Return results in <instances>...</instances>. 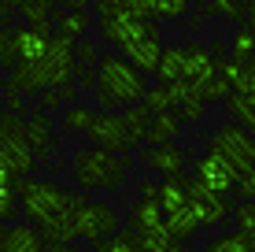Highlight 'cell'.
<instances>
[{
	"mask_svg": "<svg viewBox=\"0 0 255 252\" xmlns=\"http://www.w3.org/2000/svg\"><path fill=\"white\" fill-rule=\"evenodd\" d=\"M74 45L78 41L56 37L52 33V45L45 52V59H33V63H19L11 74H7V89L22 93V97H37V93L59 89V85L74 82L78 78V59H74Z\"/></svg>",
	"mask_w": 255,
	"mask_h": 252,
	"instance_id": "cell-1",
	"label": "cell"
},
{
	"mask_svg": "<svg viewBox=\"0 0 255 252\" xmlns=\"http://www.w3.org/2000/svg\"><path fill=\"white\" fill-rule=\"evenodd\" d=\"M100 33L133 67H140V71H159L166 48H163V37H159L152 19H140V15L126 11V15H115V19H100Z\"/></svg>",
	"mask_w": 255,
	"mask_h": 252,
	"instance_id": "cell-2",
	"label": "cell"
},
{
	"mask_svg": "<svg viewBox=\"0 0 255 252\" xmlns=\"http://www.w3.org/2000/svg\"><path fill=\"white\" fill-rule=\"evenodd\" d=\"M148 85H144V71L133 67L122 52H111L96 63V108L100 111H126L133 104H144Z\"/></svg>",
	"mask_w": 255,
	"mask_h": 252,
	"instance_id": "cell-3",
	"label": "cell"
},
{
	"mask_svg": "<svg viewBox=\"0 0 255 252\" xmlns=\"http://www.w3.org/2000/svg\"><path fill=\"white\" fill-rule=\"evenodd\" d=\"M74 182L89 193V189H108L119 193L126 186V171H129V156H111L108 149H78L70 160Z\"/></svg>",
	"mask_w": 255,
	"mask_h": 252,
	"instance_id": "cell-4",
	"label": "cell"
},
{
	"mask_svg": "<svg viewBox=\"0 0 255 252\" xmlns=\"http://www.w3.org/2000/svg\"><path fill=\"white\" fill-rule=\"evenodd\" d=\"M207 152L230 160L237 171H248L255 167V134H248L241 123H226L207 137Z\"/></svg>",
	"mask_w": 255,
	"mask_h": 252,
	"instance_id": "cell-5",
	"label": "cell"
},
{
	"mask_svg": "<svg viewBox=\"0 0 255 252\" xmlns=\"http://www.w3.org/2000/svg\"><path fill=\"white\" fill-rule=\"evenodd\" d=\"M122 230L119 223V212L111 204L104 201H89L78 212V241H89V245H100V241L115 238V234Z\"/></svg>",
	"mask_w": 255,
	"mask_h": 252,
	"instance_id": "cell-6",
	"label": "cell"
},
{
	"mask_svg": "<svg viewBox=\"0 0 255 252\" xmlns=\"http://www.w3.org/2000/svg\"><path fill=\"white\" fill-rule=\"evenodd\" d=\"M192 178H196L204 189H211V193L230 197L233 189H237V178H241V171H237L230 160H222V156L207 152V156H200V160L192 163Z\"/></svg>",
	"mask_w": 255,
	"mask_h": 252,
	"instance_id": "cell-7",
	"label": "cell"
},
{
	"mask_svg": "<svg viewBox=\"0 0 255 252\" xmlns=\"http://www.w3.org/2000/svg\"><path fill=\"white\" fill-rule=\"evenodd\" d=\"M37 167V152H33V141L22 134H4L0 137V171L15 178H30V171Z\"/></svg>",
	"mask_w": 255,
	"mask_h": 252,
	"instance_id": "cell-8",
	"label": "cell"
},
{
	"mask_svg": "<svg viewBox=\"0 0 255 252\" xmlns=\"http://www.w3.org/2000/svg\"><path fill=\"white\" fill-rule=\"evenodd\" d=\"M89 141L96 149H108V152H126L129 149V130H126L122 111H100L96 126L89 130Z\"/></svg>",
	"mask_w": 255,
	"mask_h": 252,
	"instance_id": "cell-9",
	"label": "cell"
},
{
	"mask_svg": "<svg viewBox=\"0 0 255 252\" xmlns=\"http://www.w3.org/2000/svg\"><path fill=\"white\" fill-rule=\"evenodd\" d=\"M189 204L196 208V215H200V223H204V227H218L226 215H233L230 197L211 193V189H204L196 178H192V186H189Z\"/></svg>",
	"mask_w": 255,
	"mask_h": 252,
	"instance_id": "cell-10",
	"label": "cell"
},
{
	"mask_svg": "<svg viewBox=\"0 0 255 252\" xmlns=\"http://www.w3.org/2000/svg\"><path fill=\"white\" fill-rule=\"evenodd\" d=\"M26 137L33 141V152H37V160H52V152H56V123H52L48 108L41 104V108H33L30 115H26Z\"/></svg>",
	"mask_w": 255,
	"mask_h": 252,
	"instance_id": "cell-11",
	"label": "cell"
},
{
	"mask_svg": "<svg viewBox=\"0 0 255 252\" xmlns=\"http://www.w3.org/2000/svg\"><path fill=\"white\" fill-rule=\"evenodd\" d=\"M45 234L37 223H7L0 230V252H45Z\"/></svg>",
	"mask_w": 255,
	"mask_h": 252,
	"instance_id": "cell-12",
	"label": "cell"
},
{
	"mask_svg": "<svg viewBox=\"0 0 255 252\" xmlns=\"http://www.w3.org/2000/svg\"><path fill=\"white\" fill-rule=\"evenodd\" d=\"M215 74H218L215 52L204 48V45H185V78H181V82H189V85H196V89H204V85H207Z\"/></svg>",
	"mask_w": 255,
	"mask_h": 252,
	"instance_id": "cell-13",
	"label": "cell"
},
{
	"mask_svg": "<svg viewBox=\"0 0 255 252\" xmlns=\"http://www.w3.org/2000/svg\"><path fill=\"white\" fill-rule=\"evenodd\" d=\"M52 33L45 26H15V48H19V63H33V59H45V52L52 45Z\"/></svg>",
	"mask_w": 255,
	"mask_h": 252,
	"instance_id": "cell-14",
	"label": "cell"
},
{
	"mask_svg": "<svg viewBox=\"0 0 255 252\" xmlns=\"http://www.w3.org/2000/svg\"><path fill=\"white\" fill-rule=\"evenodd\" d=\"M144 163L152 171H159V175H181V171H185V152L178 149V145H148L144 152Z\"/></svg>",
	"mask_w": 255,
	"mask_h": 252,
	"instance_id": "cell-15",
	"label": "cell"
},
{
	"mask_svg": "<svg viewBox=\"0 0 255 252\" xmlns=\"http://www.w3.org/2000/svg\"><path fill=\"white\" fill-rule=\"evenodd\" d=\"M170 97H174V111H181V119L185 123H200L204 119V93L196 89V85L189 82H174L170 85Z\"/></svg>",
	"mask_w": 255,
	"mask_h": 252,
	"instance_id": "cell-16",
	"label": "cell"
},
{
	"mask_svg": "<svg viewBox=\"0 0 255 252\" xmlns=\"http://www.w3.org/2000/svg\"><path fill=\"white\" fill-rule=\"evenodd\" d=\"M166 223V212L159 204V197H137L133 204H129V227H133L137 234L140 230H155Z\"/></svg>",
	"mask_w": 255,
	"mask_h": 252,
	"instance_id": "cell-17",
	"label": "cell"
},
{
	"mask_svg": "<svg viewBox=\"0 0 255 252\" xmlns=\"http://www.w3.org/2000/svg\"><path fill=\"white\" fill-rule=\"evenodd\" d=\"M218 74L230 78L233 93H255V59H218Z\"/></svg>",
	"mask_w": 255,
	"mask_h": 252,
	"instance_id": "cell-18",
	"label": "cell"
},
{
	"mask_svg": "<svg viewBox=\"0 0 255 252\" xmlns=\"http://www.w3.org/2000/svg\"><path fill=\"white\" fill-rule=\"evenodd\" d=\"M189 186H192V178H185V175H166L159 182V204L166 215L189 204Z\"/></svg>",
	"mask_w": 255,
	"mask_h": 252,
	"instance_id": "cell-19",
	"label": "cell"
},
{
	"mask_svg": "<svg viewBox=\"0 0 255 252\" xmlns=\"http://www.w3.org/2000/svg\"><path fill=\"white\" fill-rule=\"evenodd\" d=\"M19 208H22V178L0 171V219L11 223L19 215Z\"/></svg>",
	"mask_w": 255,
	"mask_h": 252,
	"instance_id": "cell-20",
	"label": "cell"
},
{
	"mask_svg": "<svg viewBox=\"0 0 255 252\" xmlns=\"http://www.w3.org/2000/svg\"><path fill=\"white\" fill-rule=\"evenodd\" d=\"M181 111H159V115L152 119V130H148V145H174V137L181 134Z\"/></svg>",
	"mask_w": 255,
	"mask_h": 252,
	"instance_id": "cell-21",
	"label": "cell"
},
{
	"mask_svg": "<svg viewBox=\"0 0 255 252\" xmlns=\"http://www.w3.org/2000/svg\"><path fill=\"white\" fill-rule=\"evenodd\" d=\"M166 230H170L174 238H178L181 245H185L192 234H200V230H204V223H200L196 208L185 204V208H178V212H170V215H166Z\"/></svg>",
	"mask_w": 255,
	"mask_h": 252,
	"instance_id": "cell-22",
	"label": "cell"
},
{
	"mask_svg": "<svg viewBox=\"0 0 255 252\" xmlns=\"http://www.w3.org/2000/svg\"><path fill=\"white\" fill-rule=\"evenodd\" d=\"M137 245H140V252H181V241L166 230V223L155 227V230H140Z\"/></svg>",
	"mask_w": 255,
	"mask_h": 252,
	"instance_id": "cell-23",
	"label": "cell"
},
{
	"mask_svg": "<svg viewBox=\"0 0 255 252\" xmlns=\"http://www.w3.org/2000/svg\"><path fill=\"white\" fill-rule=\"evenodd\" d=\"M122 119H126V130H129V149L140 141H148V130H152V111L144 108V104H133V108L122 111Z\"/></svg>",
	"mask_w": 255,
	"mask_h": 252,
	"instance_id": "cell-24",
	"label": "cell"
},
{
	"mask_svg": "<svg viewBox=\"0 0 255 252\" xmlns=\"http://www.w3.org/2000/svg\"><path fill=\"white\" fill-rule=\"evenodd\" d=\"M96 119H100V108H89V104H67L63 111V130H70V134H89V130L96 126Z\"/></svg>",
	"mask_w": 255,
	"mask_h": 252,
	"instance_id": "cell-25",
	"label": "cell"
},
{
	"mask_svg": "<svg viewBox=\"0 0 255 252\" xmlns=\"http://www.w3.org/2000/svg\"><path fill=\"white\" fill-rule=\"evenodd\" d=\"M226 108H230L233 123H241L248 134H255V93H233L226 100Z\"/></svg>",
	"mask_w": 255,
	"mask_h": 252,
	"instance_id": "cell-26",
	"label": "cell"
},
{
	"mask_svg": "<svg viewBox=\"0 0 255 252\" xmlns=\"http://www.w3.org/2000/svg\"><path fill=\"white\" fill-rule=\"evenodd\" d=\"M159 82L163 85H174V82H181L185 78V48H178V45H170L163 52V63H159Z\"/></svg>",
	"mask_w": 255,
	"mask_h": 252,
	"instance_id": "cell-27",
	"label": "cell"
},
{
	"mask_svg": "<svg viewBox=\"0 0 255 252\" xmlns=\"http://www.w3.org/2000/svg\"><path fill=\"white\" fill-rule=\"evenodd\" d=\"M85 30H89V11H59L56 15V37L82 41Z\"/></svg>",
	"mask_w": 255,
	"mask_h": 252,
	"instance_id": "cell-28",
	"label": "cell"
},
{
	"mask_svg": "<svg viewBox=\"0 0 255 252\" xmlns=\"http://www.w3.org/2000/svg\"><path fill=\"white\" fill-rule=\"evenodd\" d=\"M93 252H140V245H137V230H133V227H129V230H119L115 238L100 241Z\"/></svg>",
	"mask_w": 255,
	"mask_h": 252,
	"instance_id": "cell-29",
	"label": "cell"
},
{
	"mask_svg": "<svg viewBox=\"0 0 255 252\" xmlns=\"http://www.w3.org/2000/svg\"><path fill=\"white\" fill-rule=\"evenodd\" d=\"M207 252H255V245H252V238L248 234H226V238H215L207 245Z\"/></svg>",
	"mask_w": 255,
	"mask_h": 252,
	"instance_id": "cell-30",
	"label": "cell"
},
{
	"mask_svg": "<svg viewBox=\"0 0 255 252\" xmlns=\"http://www.w3.org/2000/svg\"><path fill=\"white\" fill-rule=\"evenodd\" d=\"M0 67H19V48H15V26L7 22L4 30H0Z\"/></svg>",
	"mask_w": 255,
	"mask_h": 252,
	"instance_id": "cell-31",
	"label": "cell"
},
{
	"mask_svg": "<svg viewBox=\"0 0 255 252\" xmlns=\"http://www.w3.org/2000/svg\"><path fill=\"white\" fill-rule=\"evenodd\" d=\"M211 11H218L222 19H230L237 26L248 19V4H244V0H211Z\"/></svg>",
	"mask_w": 255,
	"mask_h": 252,
	"instance_id": "cell-32",
	"label": "cell"
},
{
	"mask_svg": "<svg viewBox=\"0 0 255 252\" xmlns=\"http://www.w3.org/2000/svg\"><path fill=\"white\" fill-rule=\"evenodd\" d=\"M255 56V33L248 26H237V37H233V48H230V59H252Z\"/></svg>",
	"mask_w": 255,
	"mask_h": 252,
	"instance_id": "cell-33",
	"label": "cell"
},
{
	"mask_svg": "<svg viewBox=\"0 0 255 252\" xmlns=\"http://www.w3.org/2000/svg\"><path fill=\"white\" fill-rule=\"evenodd\" d=\"M144 108L152 111V115H159V111H170V108H174L170 85H155V89H148V97H144Z\"/></svg>",
	"mask_w": 255,
	"mask_h": 252,
	"instance_id": "cell-34",
	"label": "cell"
},
{
	"mask_svg": "<svg viewBox=\"0 0 255 252\" xmlns=\"http://www.w3.org/2000/svg\"><path fill=\"white\" fill-rule=\"evenodd\" d=\"M200 93H204L207 104H211V100H230V97H233V85H230V78H226V74H215Z\"/></svg>",
	"mask_w": 255,
	"mask_h": 252,
	"instance_id": "cell-35",
	"label": "cell"
},
{
	"mask_svg": "<svg viewBox=\"0 0 255 252\" xmlns=\"http://www.w3.org/2000/svg\"><path fill=\"white\" fill-rule=\"evenodd\" d=\"M233 215H237V230L252 238V234H255V201H241L233 208Z\"/></svg>",
	"mask_w": 255,
	"mask_h": 252,
	"instance_id": "cell-36",
	"label": "cell"
},
{
	"mask_svg": "<svg viewBox=\"0 0 255 252\" xmlns=\"http://www.w3.org/2000/svg\"><path fill=\"white\" fill-rule=\"evenodd\" d=\"M155 19H181L189 11V0H152Z\"/></svg>",
	"mask_w": 255,
	"mask_h": 252,
	"instance_id": "cell-37",
	"label": "cell"
},
{
	"mask_svg": "<svg viewBox=\"0 0 255 252\" xmlns=\"http://www.w3.org/2000/svg\"><path fill=\"white\" fill-rule=\"evenodd\" d=\"M74 59H78V67H93V63H100V48H96V41H89V37H82L74 45Z\"/></svg>",
	"mask_w": 255,
	"mask_h": 252,
	"instance_id": "cell-38",
	"label": "cell"
},
{
	"mask_svg": "<svg viewBox=\"0 0 255 252\" xmlns=\"http://www.w3.org/2000/svg\"><path fill=\"white\" fill-rule=\"evenodd\" d=\"M237 201H255V167L241 171V178H237Z\"/></svg>",
	"mask_w": 255,
	"mask_h": 252,
	"instance_id": "cell-39",
	"label": "cell"
},
{
	"mask_svg": "<svg viewBox=\"0 0 255 252\" xmlns=\"http://www.w3.org/2000/svg\"><path fill=\"white\" fill-rule=\"evenodd\" d=\"M96 15H100V19H115V15H126L129 7H126V0H96Z\"/></svg>",
	"mask_w": 255,
	"mask_h": 252,
	"instance_id": "cell-40",
	"label": "cell"
},
{
	"mask_svg": "<svg viewBox=\"0 0 255 252\" xmlns=\"http://www.w3.org/2000/svg\"><path fill=\"white\" fill-rule=\"evenodd\" d=\"M22 130H26V123L15 115V111H4V115H0V137L4 134H22Z\"/></svg>",
	"mask_w": 255,
	"mask_h": 252,
	"instance_id": "cell-41",
	"label": "cell"
},
{
	"mask_svg": "<svg viewBox=\"0 0 255 252\" xmlns=\"http://www.w3.org/2000/svg\"><path fill=\"white\" fill-rule=\"evenodd\" d=\"M74 85H78V89H82V93H96V74L89 71V67H82V71H78V78H74Z\"/></svg>",
	"mask_w": 255,
	"mask_h": 252,
	"instance_id": "cell-42",
	"label": "cell"
},
{
	"mask_svg": "<svg viewBox=\"0 0 255 252\" xmlns=\"http://www.w3.org/2000/svg\"><path fill=\"white\" fill-rule=\"evenodd\" d=\"M126 7H129L133 15H140V19H152V15H155L152 0H126Z\"/></svg>",
	"mask_w": 255,
	"mask_h": 252,
	"instance_id": "cell-43",
	"label": "cell"
},
{
	"mask_svg": "<svg viewBox=\"0 0 255 252\" xmlns=\"http://www.w3.org/2000/svg\"><path fill=\"white\" fill-rule=\"evenodd\" d=\"M4 111H15V115H22V111H26V100H22V93L7 89V104H4Z\"/></svg>",
	"mask_w": 255,
	"mask_h": 252,
	"instance_id": "cell-44",
	"label": "cell"
},
{
	"mask_svg": "<svg viewBox=\"0 0 255 252\" xmlns=\"http://www.w3.org/2000/svg\"><path fill=\"white\" fill-rule=\"evenodd\" d=\"M89 4L96 0H59V11H89Z\"/></svg>",
	"mask_w": 255,
	"mask_h": 252,
	"instance_id": "cell-45",
	"label": "cell"
},
{
	"mask_svg": "<svg viewBox=\"0 0 255 252\" xmlns=\"http://www.w3.org/2000/svg\"><path fill=\"white\" fill-rule=\"evenodd\" d=\"M59 104H63V100H59V93H56V89H48V93H45V108L52 111V108H59Z\"/></svg>",
	"mask_w": 255,
	"mask_h": 252,
	"instance_id": "cell-46",
	"label": "cell"
},
{
	"mask_svg": "<svg viewBox=\"0 0 255 252\" xmlns=\"http://www.w3.org/2000/svg\"><path fill=\"white\" fill-rule=\"evenodd\" d=\"M45 252H78L74 245H45Z\"/></svg>",
	"mask_w": 255,
	"mask_h": 252,
	"instance_id": "cell-47",
	"label": "cell"
},
{
	"mask_svg": "<svg viewBox=\"0 0 255 252\" xmlns=\"http://www.w3.org/2000/svg\"><path fill=\"white\" fill-rule=\"evenodd\" d=\"M244 26H248V30L255 33V11H248V19H244Z\"/></svg>",
	"mask_w": 255,
	"mask_h": 252,
	"instance_id": "cell-48",
	"label": "cell"
},
{
	"mask_svg": "<svg viewBox=\"0 0 255 252\" xmlns=\"http://www.w3.org/2000/svg\"><path fill=\"white\" fill-rule=\"evenodd\" d=\"M4 4H7V7H15V11H19V7H22V0H4Z\"/></svg>",
	"mask_w": 255,
	"mask_h": 252,
	"instance_id": "cell-49",
	"label": "cell"
},
{
	"mask_svg": "<svg viewBox=\"0 0 255 252\" xmlns=\"http://www.w3.org/2000/svg\"><path fill=\"white\" fill-rule=\"evenodd\" d=\"M248 11H255V0H248Z\"/></svg>",
	"mask_w": 255,
	"mask_h": 252,
	"instance_id": "cell-50",
	"label": "cell"
},
{
	"mask_svg": "<svg viewBox=\"0 0 255 252\" xmlns=\"http://www.w3.org/2000/svg\"><path fill=\"white\" fill-rule=\"evenodd\" d=\"M189 252H207V249H189Z\"/></svg>",
	"mask_w": 255,
	"mask_h": 252,
	"instance_id": "cell-51",
	"label": "cell"
}]
</instances>
